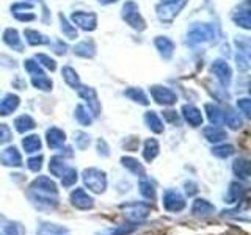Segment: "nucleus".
<instances>
[{"mask_svg":"<svg viewBox=\"0 0 251 235\" xmlns=\"http://www.w3.org/2000/svg\"><path fill=\"white\" fill-rule=\"evenodd\" d=\"M31 85H33L36 90H41V91H50L52 90V80L50 78H47L46 75L33 77L31 78Z\"/></svg>","mask_w":251,"mask_h":235,"instance_id":"nucleus-41","label":"nucleus"},{"mask_svg":"<svg viewBox=\"0 0 251 235\" xmlns=\"http://www.w3.org/2000/svg\"><path fill=\"white\" fill-rule=\"evenodd\" d=\"M192 212L196 216H209L215 213V207L206 199H196L192 206Z\"/></svg>","mask_w":251,"mask_h":235,"instance_id":"nucleus-23","label":"nucleus"},{"mask_svg":"<svg viewBox=\"0 0 251 235\" xmlns=\"http://www.w3.org/2000/svg\"><path fill=\"white\" fill-rule=\"evenodd\" d=\"M187 0H176V2L160 3L157 5V16L162 22H173L176 16L180 13V10L185 6Z\"/></svg>","mask_w":251,"mask_h":235,"instance_id":"nucleus-6","label":"nucleus"},{"mask_svg":"<svg viewBox=\"0 0 251 235\" xmlns=\"http://www.w3.org/2000/svg\"><path fill=\"white\" fill-rule=\"evenodd\" d=\"M243 187L237 182H232L229 185V190H227V196H226V199L227 202H237L242 199V196H243Z\"/></svg>","mask_w":251,"mask_h":235,"instance_id":"nucleus-39","label":"nucleus"},{"mask_svg":"<svg viewBox=\"0 0 251 235\" xmlns=\"http://www.w3.org/2000/svg\"><path fill=\"white\" fill-rule=\"evenodd\" d=\"M99 2H100L102 5H110V3H115V2H118V0H99Z\"/></svg>","mask_w":251,"mask_h":235,"instance_id":"nucleus-58","label":"nucleus"},{"mask_svg":"<svg viewBox=\"0 0 251 235\" xmlns=\"http://www.w3.org/2000/svg\"><path fill=\"white\" fill-rule=\"evenodd\" d=\"M120 209L124 212V216L129 219L130 223H140L149 215L151 207L143 202H130V204H121Z\"/></svg>","mask_w":251,"mask_h":235,"instance_id":"nucleus-5","label":"nucleus"},{"mask_svg":"<svg viewBox=\"0 0 251 235\" xmlns=\"http://www.w3.org/2000/svg\"><path fill=\"white\" fill-rule=\"evenodd\" d=\"M232 19H234V22L237 24L239 27L245 28V30L251 28V13H250V8L247 5L239 8V10L234 13Z\"/></svg>","mask_w":251,"mask_h":235,"instance_id":"nucleus-22","label":"nucleus"},{"mask_svg":"<svg viewBox=\"0 0 251 235\" xmlns=\"http://www.w3.org/2000/svg\"><path fill=\"white\" fill-rule=\"evenodd\" d=\"M73 24L75 27L82 28L85 31H94L98 27V16L94 13H85V11H75L71 16Z\"/></svg>","mask_w":251,"mask_h":235,"instance_id":"nucleus-8","label":"nucleus"},{"mask_svg":"<svg viewBox=\"0 0 251 235\" xmlns=\"http://www.w3.org/2000/svg\"><path fill=\"white\" fill-rule=\"evenodd\" d=\"M24 68H25L27 72L31 75V77H39V75H46L44 70L41 68V65H39L38 61L35 60H25L24 61Z\"/></svg>","mask_w":251,"mask_h":235,"instance_id":"nucleus-40","label":"nucleus"},{"mask_svg":"<svg viewBox=\"0 0 251 235\" xmlns=\"http://www.w3.org/2000/svg\"><path fill=\"white\" fill-rule=\"evenodd\" d=\"M137 223H130V224H124V226H120L116 227V229L113 231H107L104 235H127V234H132L133 231L137 229Z\"/></svg>","mask_w":251,"mask_h":235,"instance_id":"nucleus-45","label":"nucleus"},{"mask_svg":"<svg viewBox=\"0 0 251 235\" xmlns=\"http://www.w3.org/2000/svg\"><path fill=\"white\" fill-rule=\"evenodd\" d=\"M61 74H63V78H65V82L71 86V88L77 90L78 86H80V78H78V74L75 72V69H73L71 66H65L61 69Z\"/></svg>","mask_w":251,"mask_h":235,"instance_id":"nucleus-33","label":"nucleus"},{"mask_svg":"<svg viewBox=\"0 0 251 235\" xmlns=\"http://www.w3.org/2000/svg\"><path fill=\"white\" fill-rule=\"evenodd\" d=\"M123 19L129 24L133 30L143 31L146 28V22L143 19V16L140 13V8L135 2H126L123 5V11H121Z\"/></svg>","mask_w":251,"mask_h":235,"instance_id":"nucleus-4","label":"nucleus"},{"mask_svg":"<svg viewBox=\"0 0 251 235\" xmlns=\"http://www.w3.org/2000/svg\"><path fill=\"white\" fill-rule=\"evenodd\" d=\"M38 235H69L68 229L57 224H43L39 227Z\"/></svg>","mask_w":251,"mask_h":235,"instance_id":"nucleus-37","label":"nucleus"},{"mask_svg":"<svg viewBox=\"0 0 251 235\" xmlns=\"http://www.w3.org/2000/svg\"><path fill=\"white\" fill-rule=\"evenodd\" d=\"M74 53L83 58H93L96 55V44L93 39H85L74 47Z\"/></svg>","mask_w":251,"mask_h":235,"instance_id":"nucleus-20","label":"nucleus"},{"mask_svg":"<svg viewBox=\"0 0 251 235\" xmlns=\"http://www.w3.org/2000/svg\"><path fill=\"white\" fill-rule=\"evenodd\" d=\"M74 141H75V146L78 149H86L90 146V137L86 135L85 132H75L74 133Z\"/></svg>","mask_w":251,"mask_h":235,"instance_id":"nucleus-47","label":"nucleus"},{"mask_svg":"<svg viewBox=\"0 0 251 235\" xmlns=\"http://www.w3.org/2000/svg\"><path fill=\"white\" fill-rule=\"evenodd\" d=\"M24 234H25V231H24V227L19 223L10 221L3 215H0V235H24Z\"/></svg>","mask_w":251,"mask_h":235,"instance_id":"nucleus-16","label":"nucleus"},{"mask_svg":"<svg viewBox=\"0 0 251 235\" xmlns=\"http://www.w3.org/2000/svg\"><path fill=\"white\" fill-rule=\"evenodd\" d=\"M138 188H140L141 196H145L146 199L155 198V188L151 182H149V180H141V182L138 184Z\"/></svg>","mask_w":251,"mask_h":235,"instance_id":"nucleus-43","label":"nucleus"},{"mask_svg":"<svg viewBox=\"0 0 251 235\" xmlns=\"http://www.w3.org/2000/svg\"><path fill=\"white\" fill-rule=\"evenodd\" d=\"M46 140H47V144L52 149H58L65 144L66 141V133L63 132L58 127H50L49 130L46 132Z\"/></svg>","mask_w":251,"mask_h":235,"instance_id":"nucleus-15","label":"nucleus"},{"mask_svg":"<svg viewBox=\"0 0 251 235\" xmlns=\"http://www.w3.org/2000/svg\"><path fill=\"white\" fill-rule=\"evenodd\" d=\"M38 2H39V0H38Z\"/></svg>","mask_w":251,"mask_h":235,"instance_id":"nucleus-60","label":"nucleus"},{"mask_svg":"<svg viewBox=\"0 0 251 235\" xmlns=\"http://www.w3.org/2000/svg\"><path fill=\"white\" fill-rule=\"evenodd\" d=\"M19 104H21L19 96H16V94H6V96L0 100V116L11 115L13 112L18 110Z\"/></svg>","mask_w":251,"mask_h":235,"instance_id":"nucleus-17","label":"nucleus"},{"mask_svg":"<svg viewBox=\"0 0 251 235\" xmlns=\"http://www.w3.org/2000/svg\"><path fill=\"white\" fill-rule=\"evenodd\" d=\"M215 35H217V31L212 24H195L187 33V43L190 46L202 44V43L210 41V39H214Z\"/></svg>","mask_w":251,"mask_h":235,"instance_id":"nucleus-3","label":"nucleus"},{"mask_svg":"<svg viewBox=\"0 0 251 235\" xmlns=\"http://www.w3.org/2000/svg\"><path fill=\"white\" fill-rule=\"evenodd\" d=\"M145 122L149 127V130H152L154 133H162L163 132V122H162V119L155 112H146Z\"/></svg>","mask_w":251,"mask_h":235,"instance_id":"nucleus-31","label":"nucleus"},{"mask_svg":"<svg viewBox=\"0 0 251 235\" xmlns=\"http://www.w3.org/2000/svg\"><path fill=\"white\" fill-rule=\"evenodd\" d=\"M82 179L85 187L88 188L90 191L100 194L105 191L107 188V176L104 171H100L98 168H88L82 172Z\"/></svg>","mask_w":251,"mask_h":235,"instance_id":"nucleus-2","label":"nucleus"},{"mask_svg":"<svg viewBox=\"0 0 251 235\" xmlns=\"http://www.w3.org/2000/svg\"><path fill=\"white\" fill-rule=\"evenodd\" d=\"M159 143H157V140L154 138H149L145 141V146H143V157L146 162H152L157 155H159Z\"/></svg>","mask_w":251,"mask_h":235,"instance_id":"nucleus-32","label":"nucleus"},{"mask_svg":"<svg viewBox=\"0 0 251 235\" xmlns=\"http://www.w3.org/2000/svg\"><path fill=\"white\" fill-rule=\"evenodd\" d=\"M0 163L3 166H13V168L22 166V155L18 151V147L10 146L5 151H2V154H0Z\"/></svg>","mask_w":251,"mask_h":235,"instance_id":"nucleus-13","label":"nucleus"},{"mask_svg":"<svg viewBox=\"0 0 251 235\" xmlns=\"http://www.w3.org/2000/svg\"><path fill=\"white\" fill-rule=\"evenodd\" d=\"M24 35H25V39L30 46H44V44H49L50 39L44 36L43 33H39L38 30H31V28H27L24 31Z\"/></svg>","mask_w":251,"mask_h":235,"instance_id":"nucleus-28","label":"nucleus"},{"mask_svg":"<svg viewBox=\"0 0 251 235\" xmlns=\"http://www.w3.org/2000/svg\"><path fill=\"white\" fill-rule=\"evenodd\" d=\"M13 140L11 129L6 124H0V144H6Z\"/></svg>","mask_w":251,"mask_h":235,"instance_id":"nucleus-48","label":"nucleus"},{"mask_svg":"<svg viewBox=\"0 0 251 235\" xmlns=\"http://www.w3.org/2000/svg\"><path fill=\"white\" fill-rule=\"evenodd\" d=\"M71 204L78 210H90L94 207V199L83 190V188H75V190L71 193Z\"/></svg>","mask_w":251,"mask_h":235,"instance_id":"nucleus-11","label":"nucleus"},{"mask_svg":"<svg viewBox=\"0 0 251 235\" xmlns=\"http://www.w3.org/2000/svg\"><path fill=\"white\" fill-rule=\"evenodd\" d=\"M237 107H239V110L243 113V116H245V118L251 116V100L250 99H239L237 100Z\"/></svg>","mask_w":251,"mask_h":235,"instance_id":"nucleus-51","label":"nucleus"},{"mask_svg":"<svg viewBox=\"0 0 251 235\" xmlns=\"http://www.w3.org/2000/svg\"><path fill=\"white\" fill-rule=\"evenodd\" d=\"M235 61H237V68L240 70H248L250 69V58H248L247 53L239 52L237 55H235Z\"/></svg>","mask_w":251,"mask_h":235,"instance_id":"nucleus-49","label":"nucleus"},{"mask_svg":"<svg viewBox=\"0 0 251 235\" xmlns=\"http://www.w3.org/2000/svg\"><path fill=\"white\" fill-rule=\"evenodd\" d=\"M204 133V138H206L207 141H210V143H220V141H223L227 135L226 132L218 127V125H210V127H206L202 130Z\"/></svg>","mask_w":251,"mask_h":235,"instance_id":"nucleus-26","label":"nucleus"},{"mask_svg":"<svg viewBox=\"0 0 251 235\" xmlns=\"http://www.w3.org/2000/svg\"><path fill=\"white\" fill-rule=\"evenodd\" d=\"M14 127L19 133H27L30 130H33L36 127V124L33 121V118L28 115H21L14 119Z\"/></svg>","mask_w":251,"mask_h":235,"instance_id":"nucleus-25","label":"nucleus"},{"mask_svg":"<svg viewBox=\"0 0 251 235\" xmlns=\"http://www.w3.org/2000/svg\"><path fill=\"white\" fill-rule=\"evenodd\" d=\"M210 69H212V72H214V75L223 85H229L231 78H232V70H231V66L227 65L225 60H215L212 63Z\"/></svg>","mask_w":251,"mask_h":235,"instance_id":"nucleus-12","label":"nucleus"},{"mask_svg":"<svg viewBox=\"0 0 251 235\" xmlns=\"http://www.w3.org/2000/svg\"><path fill=\"white\" fill-rule=\"evenodd\" d=\"M225 122L229 125V129H232V130H239L243 125V121L239 116V113H235L231 108L227 110V112H225Z\"/></svg>","mask_w":251,"mask_h":235,"instance_id":"nucleus-36","label":"nucleus"},{"mask_svg":"<svg viewBox=\"0 0 251 235\" xmlns=\"http://www.w3.org/2000/svg\"><path fill=\"white\" fill-rule=\"evenodd\" d=\"M154 46L165 60H170L175 53V43L167 36H157L154 39Z\"/></svg>","mask_w":251,"mask_h":235,"instance_id":"nucleus-14","label":"nucleus"},{"mask_svg":"<svg viewBox=\"0 0 251 235\" xmlns=\"http://www.w3.org/2000/svg\"><path fill=\"white\" fill-rule=\"evenodd\" d=\"M27 166L33 172H38L39 169L43 168V155H36V157H31V159H28L27 160Z\"/></svg>","mask_w":251,"mask_h":235,"instance_id":"nucleus-50","label":"nucleus"},{"mask_svg":"<svg viewBox=\"0 0 251 235\" xmlns=\"http://www.w3.org/2000/svg\"><path fill=\"white\" fill-rule=\"evenodd\" d=\"M69 169V166L66 164L65 159L60 155H55L50 159V163H49V171L52 172L53 176H57V177H63V174Z\"/></svg>","mask_w":251,"mask_h":235,"instance_id":"nucleus-27","label":"nucleus"},{"mask_svg":"<svg viewBox=\"0 0 251 235\" xmlns=\"http://www.w3.org/2000/svg\"><path fill=\"white\" fill-rule=\"evenodd\" d=\"M22 147H24V151H25L27 154H33V152L41 151L43 141L38 135H28V137H25L22 140Z\"/></svg>","mask_w":251,"mask_h":235,"instance_id":"nucleus-30","label":"nucleus"},{"mask_svg":"<svg viewBox=\"0 0 251 235\" xmlns=\"http://www.w3.org/2000/svg\"><path fill=\"white\" fill-rule=\"evenodd\" d=\"M78 94H80V97L83 100H86V104H88V108L91 110L93 116H98L100 113V104H99V99H98V93L94 88L91 86H78L77 88Z\"/></svg>","mask_w":251,"mask_h":235,"instance_id":"nucleus-10","label":"nucleus"},{"mask_svg":"<svg viewBox=\"0 0 251 235\" xmlns=\"http://www.w3.org/2000/svg\"><path fill=\"white\" fill-rule=\"evenodd\" d=\"M185 191L188 193V196H192V194H195L196 193V185L193 184V182H185Z\"/></svg>","mask_w":251,"mask_h":235,"instance_id":"nucleus-56","label":"nucleus"},{"mask_svg":"<svg viewBox=\"0 0 251 235\" xmlns=\"http://www.w3.org/2000/svg\"><path fill=\"white\" fill-rule=\"evenodd\" d=\"M232 171H234V174L237 177L247 180L250 177V174H251V166H250L248 160L237 159V160H234V163H232Z\"/></svg>","mask_w":251,"mask_h":235,"instance_id":"nucleus-29","label":"nucleus"},{"mask_svg":"<svg viewBox=\"0 0 251 235\" xmlns=\"http://www.w3.org/2000/svg\"><path fill=\"white\" fill-rule=\"evenodd\" d=\"M124 96H126V97H129V99L133 100V102H138V104H141V105H148V104H149L148 96L145 94L143 90L129 88V90H126V91H124Z\"/></svg>","mask_w":251,"mask_h":235,"instance_id":"nucleus-34","label":"nucleus"},{"mask_svg":"<svg viewBox=\"0 0 251 235\" xmlns=\"http://www.w3.org/2000/svg\"><path fill=\"white\" fill-rule=\"evenodd\" d=\"M75 180H77V171L74 168H69L61 177V185L69 188V187H73L75 184Z\"/></svg>","mask_w":251,"mask_h":235,"instance_id":"nucleus-46","label":"nucleus"},{"mask_svg":"<svg viewBox=\"0 0 251 235\" xmlns=\"http://www.w3.org/2000/svg\"><path fill=\"white\" fill-rule=\"evenodd\" d=\"M14 18L18 21H22V22H30V21H35L36 19V14L33 13H24V11H16L13 13Z\"/></svg>","mask_w":251,"mask_h":235,"instance_id":"nucleus-53","label":"nucleus"},{"mask_svg":"<svg viewBox=\"0 0 251 235\" xmlns=\"http://www.w3.org/2000/svg\"><path fill=\"white\" fill-rule=\"evenodd\" d=\"M163 207L168 212H180L185 209L184 196L176 190H167L163 193Z\"/></svg>","mask_w":251,"mask_h":235,"instance_id":"nucleus-9","label":"nucleus"},{"mask_svg":"<svg viewBox=\"0 0 251 235\" xmlns=\"http://www.w3.org/2000/svg\"><path fill=\"white\" fill-rule=\"evenodd\" d=\"M3 43L8 47H11L13 50L22 52V49H24V44H22L19 33H18V30H16V28H6L3 31Z\"/></svg>","mask_w":251,"mask_h":235,"instance_id":"nucleus-19","label":"nucleus"},{"mask_svg":"<svg viewBox=\"0 0 251 235\" xmlns=\"http://www.w3.org/2000/svg\"><path fill=\"white\" fill-rule=\"evenodd\" d=\"M36 61L41 65V68H46L49 70L57 69V61H55L53 58H50L49 55H46V53H38L36 55Z\"/></svg>","mask_w":251,"mask_h":235,"instance_id":"nucleus-44","label":"nucleus"},{"mask_svg":"<svg viewBox=\"0 0 251 235\" xmlns=\"http://www.w3.org/2000/svg\"><path fill=\"white\" fill-rule=\"evenodd\" d=\"M235 44H237V47H239V52L248 55V50H250V41H248V38L240 36L239 39H235Z\"/></svg>","mask_w":251,"mask_h":235,"instance_id":"nucleus-52","label":"nucleus"},{"mask_svg":"<svg viewBox=\"0 0 251 235\" xmlns=\"http://www.w3.org/2000/svg\"><path fill=\"white\" fill-rule=\"evenodd\" d=\"M75 119L80 122L82 125H90L93 122V115L91 110L85 105H77L75 108Z\"/></svg>","mask_w":251,"mask_h":235,"instance_id":"nucleus-35","label":"nucleus"},{"mask_svg":"<svg viewBox=\"0 0 251 235\" xmlns=\"http://www.w3.org/2000/svg\"><path fill=\"white\" fill-rule=\"evenodd\" d=\"M149 91H151V96L152 99L157 102L159 105H173L176 104L177 100V96L175 91H171L170 88H167V86H160V85H154L149 88Z\"/></svg>","mask_w":251,"mask_h":235,"instance_id":"nucleus-7","label":"nucleus"},{"mask_svg":"<svg viewBox=\"0 0 251 235\" xmlns=\"http://www.w3.org/2000/svg\"><path fill=\"white\" fill-rule=\"evenodd\" d=\"M182 115L185 118V121L190 124L192 127H200V125H202V115L196 107L184 105L182 107Z\"/></svg>","mask_w":251,"mask_h":235,"instance_id":"nucleus-18","label":"nucleus"},{"mask_svg":"<svg viewBox=\"0 0 251 235\" xmlns=\"http://www.w3.org/2000/svg\"><path fill=\"white\" fill-rule=\"evenodd\" d=\"M162 3H168V2H176V0H160Z\"/></svg>","mask_w":251,"mask_h":235,"instance_id":"nucleus-59","label":"nucleus"},{"mask_svg":"<svg viewBox=\"0 0 251 235\" xmlns=\"http://www.w3.org/2000/svg\"><path fill=\"white\" fill-rule=\"evenodd\" d=\"M33 8V5L31 3H25V2H21V3H16L11 6V11L16 13V11H21V10H31Z\"/></svg>","mask_w":251,"mask_h":235,"instance_id":"nucleus-55","label":"nucleus"},{"mask_svg":"<svg viewBox=\"0 0 251 235\" xmlns=\"http://www.w3.org/2000/svg\"><path fill=\"white\" fill-rule=\"evenodd\" d=\"M27 196L35 207L43 210H52L58 206V190L52 179L47 176H39L30 184Z\"/></svg>","mask_w":251,"mask_h":235,"instance_id":"nucleus-1","label":"nucleus"},{"mask_svg":"<svg viewBox=\"0 0 251 235\" xmlns=\"http://www.w3.org/2000/svg\"><path fill=\"white\" fill-rule=\"evenodd\" d=\"M55 52L60 53V55H65L66 53V44H63L61 41L57 43V47H55Z\"/></svg>","mask_w":251,"mask_h":235,"instance_id":"nucleus-57","label":"nucleus"},{"mask_svg":"<svg viewBox=\"0 0 251 235\" xmlns=\"http://www.w3.org/2000/svg\"><path fill=\"white\" fill-rule=\"evenodd\" d=\"M212 154L218 159H227L234 154V146L231 144H218L215 147H212Z\"/></svg>","mask_w":251,"mask_h":235,"instance_id":"nucleus-42","label":"nucleus"},{"mask_svg":"<svg viewBox=\"0 0 251 235\" xmlns=\"http://www.w3.org/2000/svg\"><path fill=\"white\" fill-rule=\"evenodd\" d=\"M163 118L167 119L168 122H177L179 121V116L176 112H173V110H167V112H163Z\"/></svg>","mask_w":251,"mask_h":235,"instance_id":"nucleus-54","label":"nucleus"},{"mask_svg":"<svg viewBox=\"0 0 251 235\" xmlns=\"http://www.w3.org/2000/svg\"><path fill=\"white\" fill-rule=\"evenodd\" d=\"M207 113V119L210 121L212 125H222L225 122V112L218 105H214V104H206L204 107Z\"/></svg>","mask_w":251,"mask_h":235,"instance_id":"nucleus-21","label":"nucleus"},{"mask_svg":"<svg viewBox=\"0 0 251 235\" xmlns=\"http://www.w3.org/2000/svg\"><path fill=\"white\" fill-rule=\"evenodd\" d=\"M58 18H60V24H61V31H63V35L68 36L69 39H75V38L78 36V35H77V28H75V25H73V24H71L63 14H60Z\"/></svg>","mask_w":251,"mask_h":235,"instance_id":"nucleus-38","label":"nucleus"},{"mask_svg":"<svg viewBox=\"0 0 251 235\" xmlns=\"http://www.w3.org/2000/svg\"><path fill=\"white\" fill-rule=\"evenodd\" d=\"M121 163L124 168H127L130 172H133L135 176L138 177H145L146 176V171H145V166L141 164L137 159H133V157H123L121 159Z\"/></svg>","mask_w":251,"mask_h":235,"instance_id":"nucleus-24","label":"nucleus"}]
</instances>
